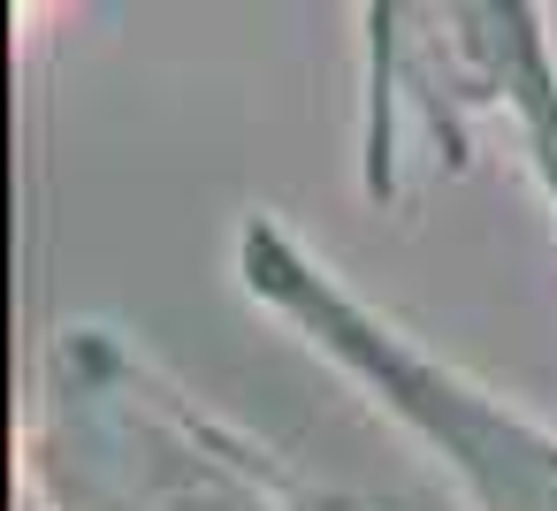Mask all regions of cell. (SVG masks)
Listing matches in <instances>:
<instances>
[{
  "label": "cell",
  "mask_w": 557,
  "mask_h": 511,
  "mask_svg": "<svg viewBox=\"0 0 557 511\" xmlns=\"http://www.w3.org/2000/svg\"><path fill=\"white\" fill-rule=\"evenodd\" d=\"M24 511H389L306 481L115 328H62L24 420Z\"/></svg>",
  "instance_id": "cell-1"
},
{
  "label": "cell",
  "mask_w": 557,
  "mask_h": 511,
  "mask_svg": "<svg viewBox=\"0 0 557 511\" xmlns=\"http://www.w3.org/2000/svg\"><path fill=\"white\" fill-rule=\"evenodd\" d=\"M237 267L260 306H275L329 366H344L405 435H420L443 458L466 511H557V427L527 420L473 374L420 351L397 321L359 306L321 260H306L275 222H252L237 237Z\"/></svg>",
  "instance_id": "cell-2"
}]
</instances>
